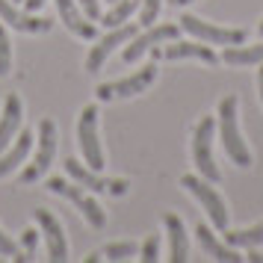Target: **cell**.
Wrapping results in <instances>:
<instances>
[{
    "mask_svg": "<svg viewBox=\"0 0 263 263\" xmlns=\"http://www.w3.org/2000/svg\"><path fill=\"white\" fill-rule=\"evenodd\" d=\"M239 98L237 95H228L222 104H219V136H222V145H225L228 157L237 163L239 168H249L251 166V151L242 133H239Z\"/></svg>",
    "mask_w": 263,
    "mask_h": 263,
    "instance_id": "1",
    "label": "cell"
},
{
    "mask_svg": "<svg viewBox=\"0 0 263 263\" xmlns=\"http://www.w3.org/2000/svg\"><path fill=\"white\" fill-rule=\"evenodd\" d=\"M213 136H216V119L204 116L195 124V130H192V163H195L201 178H207L210 183H219L222 172H219L216 157H213Z\"/></svg>",
    "mask_w": 263,
    "mask_h": 263,
    "instance_id": "2",
    "label": "cell"
},
{
    "mask_svg": "<svg viewBox=\"0 0 263 263\" xmlns=\"http://www.w3.org/2000/svg\"><path fill=\"white\" fill-rule=\"evenodd\" d=\"M180 186L195 195L198 204H201L207 216H210V222L216 225V231H225L228 228V207H225V198L216 192V186L210 183L207 178H195V175H183L180 178Z\"/></svg>",
    "mask_w": 263,
    "mask_h": 263,
    "instance_id": "3",
    "label": "cell"
},
{
    "mask_svg": "<svg viewBox=\"0 0 263 263\" xmlns=\"http://www.w3.org/2000/svg\"><path fill=\"white\" fill-rule=\"evenodd\" d=\"M48 186H50V192H57V195H62V198H68V201L86 216V222L95 228V231H101V228L107 225V213H104V207H101L89 192H83L80 183H68L65 178H50Z\"/></svg>",
    "mask_w": 263,
    "mask_h": 263,
    "instance_id": "4",
    "label": "cell"
},
{
    "mask_svg": "<svg viewBox=\"0 0 263 263\" xmlns=\"http://www.w3.org/2000/svg\"><path fill=\"white\" fill-rule=\"evenodd\" d=\"M77 142H80V154H83V163L89 168H101L107 166L104 163V148H101V139H98V107L89 104L80 112V121H77Z\"/></svg>",
    "mask_w": 263,
    "mask_h": 263,
    "instance_id": "5",
    "label": "cell"
},
{
    "mask_svg": "<svg viewBox=\"0 0 263 263\" xmlns=\"http://www.w3.org/2000/svg\"><path fill=\"white\" fill-rule=\"evenodd\" d=\"M180 30H186L192 39L207 42V45H242L246 42V30L242 27H216L210 21H204L198 15H183L180 18Z\"/></svg>",
    "mask_w": 263,
    "mask_h": 263,
    "instance_id": "6",
    "label": "cell"
},
{
    "mask_svg": "<svg viewBox=\"0 0 263 263\" xmlns=\"http://www.w3.org/2000/svg\"><path fill=\"white\" fill-rule=\"evenodd\" d=\"M36 142H39V151L33 157V163L21 172V183H36L53 163V157H57V124H53V119H42Z\"/></svg>",
    "mask_w": 263,
    "mask_h": 263,
    "instance_id": "7",
    "label": "cell"
},
{
    "mask_svg": "<svg viewBox=\"0 0 263 263\" xmlns=\"http://www.w3.org/2000/svg\"><path fill=\"white\" fill-rule=\"evenodd\" d=\"M154 80H157V65L151 62V65H145V68H139V71L127 74V77H119V80H112V83H101L95 89V95H98V101L133 98V95H139V92H145Z\"/></svg>",
    "mask_w": 263,
    "mask_h": 263,
    "instance_id": "8",
    "label": "cell"
},
{
    "mask_svg": "<svg viewBox=\"0 0 263 263\" xmlns=\"http://www.w3.org/2000/svg\"><path fill=\"white\" fill-rule=\"evenodd\" d=\"M178 36H180V24H151V27H145V33H136V36L130 39V45L124 48L121 60L127 62V65H133L136 60H142L151 48L163 45V42H172V39H178Z\"/></svg>",
    "mask_w": 263,
    "mask_h": 263,
    "instance_id": "9",
    "label": "cell"
},
{
    "mask_svg": "<svg viewBox=\"0 0 263 263\" xmlns=\"http://www.w3.org/2000/svg\"><path fill=\"white\" fill-rule=\"evenodd\" d=\"M65 172H68V178L74 183H80L86 190H95V192H107V195H124L127 186H130L124 178H101L95 168H86V163L74 160V157L65 160Z\"/></svg>",
    "mask_w": 263,
    "mask_h": 263,
    "instance_id": "10",
    "label": "cell"
},
{
    "mask_svg": "<svg viewBox=\"0 0 263 263\" xmlns=\"http://www.w3.org/2000/svg\"><path fill=\"white\" fill-rule=\"evenodd\" d=\"M139 33V27L136 24H121V27H112L104 39H98V45H92V50H89V57H86V71L89 74H98L101 68H104V62H107V57L112 53V50L119 48V45H124V42H130L133 36Z\"/></svg>",
    "mask_w": 263,
    "mask_h": 263,
    "instance_id": "11",
    "label": "cell"
},
{
    "mask_svg": "<svg viewBox=\"0 0 263 263\" xmlns=\"http://www.w3.org/2000/svg\"><path fill=\"white\" fill-rule=\"evenodd\" d=\"M36 222H39V228H42V234H45L48 257L53 263H65V260H68V239H65V234H62L60 219L50 213V210L39 207V210H36Z\"/></svg>",
    "mask_w": 263,
    "mask_h": 263,
    "instance_id": "12",
    "label": "cell"
},
{
    "mask_svg": "<svg viewBox=\"0 0 263 263\" xmlns=\"http://www.w3.org/2000/svg\"><path fill=\"white\" fill-rule=\"evenodd\" d=\"M0 18H3V24H9L12 30H18V33H30V36L48 33L50 27H53L50 18H36V15L18 12V9L12 6V0H0Z\"/></svg>",
    "mask_w": 263,
    "mask_h": 263,
    "instance_id": "13",
    "label": "cell"
},
{
    "mask_svg": "<svg viewBox=\"0 0 263 263\" xmlns=\"http://www.w3.org/2000/svg\"><path fill=\"white\" fill-rule=\"evenodd\" d=\"M21 121H24V104L12 92V95H6V101H3V116H0V154L21 133Z\"/></svg>",
    "mask_w": 263,
    "mask_h": 263,
    "instance_id": "14",
    "label": "cell"
},
{
    "mask_svg": "<svg viewBox=\"0 0 263 263\" xmlns=\"http://www.w3.org/2000/svg\"><path fill=\"white\" fill-rule=\"evenodd\" d=\"M160 57L168 60V62H175V60H201V62H207V65H216V62H219L216 50L210 48L207 42H175V39H172V45H166Z\"/></svg>",
    "mask_w": 263,
    "mask_h": 263,
    "instance_id": "15",
    "label": "cell"
},
{
    "mask_svg": "<svg viewBox=\"0 0 263 263\" xmlns=\"http://www.w3.org/2000/svg\"><path fill=\"white\" fill-rule=\"evenodd\" d=\"M57 12L60 21L68 27V33H74L77 39H95V24L80 12L77 0H57Z\"/></svg>",
    "mask_w": 263,
    "mask_h": 263,
    "instance_id": "16",
    "label": "cell"
},
{
    "mask_svg": "<svg viewBox=\"0 0 263 263\" xmlns=\"http://www.w3.org/2000/svg\"><path fill=\"white\" fill-rule=\"evenodd\" d=\"M163 228L168 234V260L183 263L190 257V239H186V228L180 222V216L163 213Z\"/></svg>",
    "mask_w": 263,
    "mask_h": 263,
    "instance_id": "17",
    "label": "cell"
},
{
    "mask_svg": "<svg viewBox=\"0 0 263 263\" xmlns=\"http://www.w3.org/2000/svg\"><path fill=\"white\" fill-rule=\"evenodd\" d=\"M195 234H198L201 249L207 251L213 260H222V263H239V260H242V257H239V249L228 246V242H219V239H216V234L207 225H198V228H195Z\"/></svg>",
    "mask_w": 263,
    "mask_h": 263,
    "instance_id": "18",
    "label": "cell"
},
{
    "mask_svg": "<svg viewBox=\"0 0 263 263\" xmlns=\"http://www.w3.org/2000/svg\"><path fill=\"white\" fill-rule=\"evenodd\" d=\"M30 148H33V133L30 130L18 133L15 145H9V148L0 154V178H6L9 172H15V168L21 166L27 160V154H30Z\"/></svg>",
    "mask_w": 263,
    "mask_h": 263,
    "instance_id": "19",
    "label": "cell"
},
{
    "mask_svg": "<svg viewBox=\"0 0 263 263\" xmlns=\"http://www.w3.org/2000/svg\"><path fill=\"white\" fill-rule=\"evenodd\" d=\"M219 60L225 62V65H234V68H246V65H260L263 62V42L260 45H231V48H225V53L219 57Z\"/></svg>",
    "mask_w": 263,
    "mask_h": 263,
    "instance_id": "20",
    "label": "cell"
},
{
    "mask_svg": "<svg viewBox=\"0 0 263 263\" xmlns=\"http://www.w3.org/2000/svg\"><path fill=\"white\" fill-rule=\"evenodd\" d=\"M225 242L234 246V249H251V246H263V222L251 228H242V231H228L225 228Z\"/></svg>",
    "mask_w": 263,
    "mask_h": 263,
    "instance_id": "21",
    "label": "cell"
},
{
    "mask_svg": "<svg viewBox=\"0 0 263 263\" xmlns=\"http://www.w3.org/2000/svg\"><path fill=\"white\" fill-rule=\"evenodd\" d=\"M139 6H142V0H116V6L101 18V24L109 27V30H112V27H121L133 12H136V9H139Z\"/></svg>",
    "mask_w": 263,
    "mask_h": 263,
    "instance_id": "22",
    "label": "cell"
},
{
    "mask_svg": "<svg viewBox=\"0 0 263 263\" xmlns=\"http://www.w3.org/2000/svg\"><path fill=\"white\" fill-rule=\"evenodd\" d=\"M139 251V242H133V239H124V242H109L101 249V257L104 260H127Z\"/></svg>",
    "mask_w": 263,
    "mask_h": 263,
    "instance_id": "23",
    "label": "cell"
},
{
    "mask_svg": "<svg viewBox=\"0 0 263 263\" xmlns=\"http://www.w3.org/2000/svg\"><path fill=\"white\" fill-rule=\"evenodd\" d=\"M9 71H12V45H9L3 24H0V77H6Z\"/></svg>",
    "mask_w": 263,
    "mask_h": 263,
    "instance_id": "24",
    "label": "cell"
},
{
    "mask_svg": "<svg viewBox=\"0 0 263 263\" xmlns=\"http://www.w3.org/2000/svg\"><path fill=\"white\" fill-rule=\"evenodd\" d=\"M139 254H142L139 260H145V263H157V260H160V237L151 234V237L139 246Z\"/></svg>",
    "mask_w": 263,
    "mask_h": 263,
    "instance_id": "25",
    "label": "cell"
},
{
    "mask_svg": "<svg viewBox=\"0 0 263 263\" xmlns=\"http://www.w3.org/2000/svg\"><path fill=\"white\" fill-rule=\"evenodd\" d=\"M163 9V0H142V6H139V15H142V24L151 27L157 21V15Z\"/></svg>",
    "mask_w": 263,
    "mask_h": 263,
    "instance_id": "26",
    "label": "cell"
},
{
    "mask_svg": "<svg viewBox=\"0 0 263 263\" xmlns=\"http://www.w3.org/2000/svg\"><path fill=\"white\" fill-rule=\"evenodd\" d=\"M21 251H24V257L27 260H33L36 257V246H39V231H33V228H27L24 234H21Z\"/></svg>",
    "mask_w": 263,
    "mask_h": 263,
    "instance_id": "27",
    "label": "cell"
},
{
    "mask_svg": "<svg viewBox=\"0 0 263 263\" xmlns=\"http://www.w3.org/2000/svg\"><path fill=\"white\" fill-rule=\"evenodd\" d=\"M77 6L83 9V15L89 21H98V18H101V3H98V0H77Z\"/></svg>",
    "mask_w": 263,
    "mask_h": 263,
    "instance_id": "28",
    "label": "cell"
},
{
    "mask_svg": "<svg viewBox=\"0 0 263 263\" xmlns=\"http://www.w3.org/2000/svg\"><path fill=\"white\" fill-rule=\"evenodd\" d=\"M18 251H21V246H18L12 237H6V234L0 231V254H6V257H15Z\"/></svg>",
    "mask_w": 263,
    "mask_h": 263,
    "instance_id": "29",
    "label": "cell"
},
{
    "mask_svg": "<svg viewBox=\"0 0 263 263\" xmlns=\"http://www.w3.org/2000/svg\"><path fill=\"white\" fill-rule=\"evenodd\" d=\"M246 260H251V263H260V260H263L260 249H257V246H251V249H249V257H246Z\"/></svg>",
    "mask_w": 263,
    "mask_h": 263,
    "instance_id": "30",
    "label": "cell"
},
{
    "mask_svg": "<svg viewBox=\"0 0 263 263\" xmlns=\"http://www.w3.org/2000/svg\"><path fill=\"white\" fill-rule=\"evenodd\" d=\"M24 6H27V12H36V9L45 6V0H24Z\"/></svg>",
    "mask_w": 263,
    "mask_h": 263,
    "instance_id": "31",
    "label": "cell"
},
{
    "mask_svg": "<svg viewBox=\"0 0 263 263\" xmlns=\"http://www.w3.org/2000/svg\"><path fill=\"white\" fill-rule=\"evenodd\" d=\"M257 89H260V101H263V62H260V68H257Z\"/></svg>",
    "mask_w": 263,
    "mask_h": 263,
    "instance_id": "32",
    "label": "cell"
},
{
    "mask_svg": "<svg viewBox=\"0 0 263 263\" xmlns=\"http://www.w3.org/2000/svg\"><path fill=\"white\" fill-rule=\"evenodd\" d=\"M95 260H101V251H92V254L86 257V263H95Z\"/></svg>",
    "mask_w": 263,
    "mask_h": 263,
    "instance_id": "33",
    "label": "cell"
},
{
    "mask_svg": "<svg viewBox=\"0 0 263 263\" xmlns=\"http://www.w3.org/2000/svg\"><path fill=\"white\" fill-rule=\"evenodd\" d=\"M172 6H186V3H192V0H168Z\"/></svg>",
    "mask_w": 263,
    "mask_h": 263,
    "instance_id": "34",
    "label": "cell"
},
{
    "mask_svg": "<svg viewBox=\"0 0 263 263\" xmlns=\"http://www.w3.org/2000/svg\"><path fill=\"white\" fill-rule=\"evenodd\" d=\"M257 30H260V36H263V21H260V24H257Z\"/></svg>",
    "mask_w": 263,
    "mask_h": 263,
    "instance_id": "35",
    "label": "cell"
},
{
    "mask_svg": "<svg viewBox=\"0 0 263 263\" xmlns=\"http://www.w3.org/2000/svg\"><path fill=\"white\" fill-rule=\"evenodd\" d=\"M12 3H24V0H12Z\"/></svg>",
    "mask_w": 263,
    "mask_h": 263,
    "instance_id": "36",
    "label": "cell"
}]
</instances>
